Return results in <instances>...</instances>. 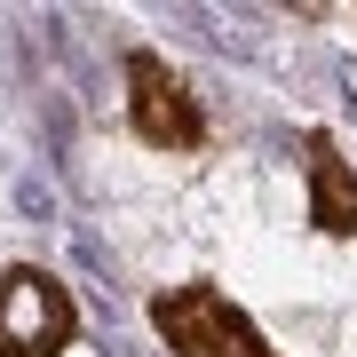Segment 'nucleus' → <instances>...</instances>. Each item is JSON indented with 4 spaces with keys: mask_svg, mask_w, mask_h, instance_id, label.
Segmentation results:
<instances>
[{
    "mask_svg": "<svg viewBox=\"0 0 357 357\" xmlns=\"http://www.w3.org/2000/svg\"><path fill=\"white\" fill-rule=\"evenodd\" d=\"M151 326H159V342L175 349V357H278L262 342V326L246 318L238 302H230L222 286H159L151 294Z\"/></svg>",
    "mask_w": 357,
    "mask_h": 357,
    "instance_id": "1",
    "label": "nucleus"
},
{
    "mask_svg": "<svg viewBox=\"0 0 357 357\" xmlns=\"http://www.w3.org/2000/svg\"><path fill=\"white\" fill-rule=\"evenodd\" d=\"M79 342V310L48 270H0V357H56Z\"/></svg>",
    "mask_w": 357,
    "mask_h": 357,
    "instance_id": "2",
    "label": "nucleus"
},
{
    "mask_svg": "<svg viewBox=\"0 0 357 357\" xmlns=\"http://www.w3.org/2000/svg\"><path fill=\"white\" fill-rule=\"evenodd\" d=\"M128 128L151 151H199L206 143V119H199L191 88H183V72L151 48H128Z\"/></svg>",
    "mask_w": 357,
    "mask_h": 357,
    "instance_id": "3",
    "label": "nucleus"
},
{
    "mask_svg": "<svg viewBox=\"0 0 357 357\" xmlns=\"http://www.w3.org/2000/svg\"><path fill=\"white\" fill-rule=\"evenodd\" d=\"M302 175H310V222H318L326 238H357V175H349L342 143L326 128L302 135Z\"/></svg>",
    "mask_w": 357,
    "mask_h": 357,
    "instance_id": "4",
    "label": "nucleus"
}]
</instances>
